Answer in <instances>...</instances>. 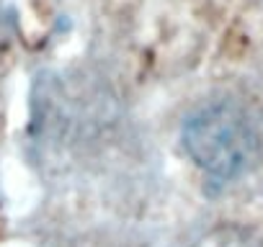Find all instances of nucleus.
Segmentation results:
<instances>
[{
    "instance_id": "1",
    "label": "nucleus",
    "mask_w": 263,
    "mask_h": 247,
    "mask_svg": "<svg viewBox=\"0 0 263 247\" xmlns=\"http://www.w3.org/2000/svg\"><path fill=\"white\" fill-rule=\"evenodd\" d=\"M183 147L206 175L230 180L253 160L255 132L240 106L217 100L186 118Z\"/></svg>"
}]
</instances>
